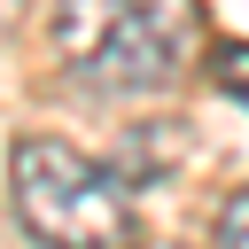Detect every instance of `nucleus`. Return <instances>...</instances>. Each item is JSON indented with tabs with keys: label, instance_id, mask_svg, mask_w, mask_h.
Masks as SVG:
<instances>
[{
	"label": "nucleus",
	"instance_id": "obj_2",
	"mask_svg": "<svg viewBox=\"0 0 249 249\" xmlns=\"http://www.w3.org/2000/svg\"><path fill=\"white\" fill-rule=\"evenodd\" d=\"M8 202L39 241H78V249H109L132 241V202L124 179L109 163H93L70 140H16L8 156Z\"/></svg>",
	"mask_w": 249,
	"mask_h": 249
},
{
	"label": "nucleus",
	"instance_id": "obj_3",
	"mask_svg": "<svg viewBox=\"0 0 249 249\" xmlns=\"http://www.w3.org/2000/svg\"><path fill=\"white\" fill-rule=\"evenodd\" d=\"M210 78H218V93H226V101H241V109H249V47H218V54H210Z\"/></svg>",
	"mask_w": 249,
	"mask_h": 249
},
{
	"label": "nucleus",
	"instance_id": "obj_1",
	"mask_svg": "<svg viewBox=\"0 0 249 249\" xmlns=\"http://www.w3.org/2000/svg\"><path fill=\"white\" fill-rule=\"evenodd\" d=\"M210 23L202 0H62L54 54L93 93H163L195 70Z\"/></svg>",
	"mask_w": 249,
	"mask_h": 249
},
{
	"label": "nucleus",
	"instance_id": "obj_5",
	"mask_svg": "<svg viewBox=\"0 0 249 249\" xmlns=\"http://www.w3.org/2000/svg\"><path fill=\"white\" fill-rule=\"evenodd\" d=\"M16 16H23V0H0V31H8V23H16Z\"/></svg>",
	"mask_w": 249,
	"mask_h": 249
},
{
	"label": "nucleus",
	"instance_id": "obj_4",
	"mask_svg": "<svg viewBox=\"0 0 249 249\" xmlns=\"http://www.w3.org/2000/svg\"><path fill=\"white\" fill-rule=\"evenodd\" d=\"M218 241L249 249V187H241V195H226V210H218Z\"/></svg>",
	"mask_w": 249,
	"mask_h": 249
}]
</instances>
